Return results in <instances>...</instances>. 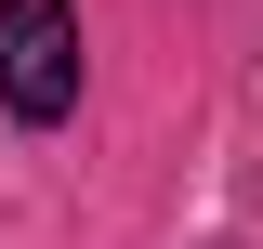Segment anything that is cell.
Segmentation results:
<instances>
[{
  "mask_svg": "<svg viewBox=\"0 0 263 249\" xmlns=\"http://www.w3.org/2000/svg\"><path fill=\"white\" fill-rule=\"evenodd\" d=\"M0 105L13 118L79 105V0H0Z\"/></svg>",
  "mask_w": 263,
  "mask_h": 249,
  "instance_id": "1",
  "label": "cell"
}]
</instances>
